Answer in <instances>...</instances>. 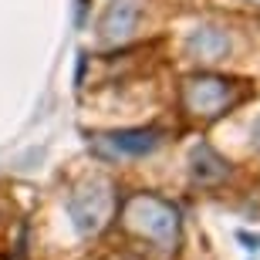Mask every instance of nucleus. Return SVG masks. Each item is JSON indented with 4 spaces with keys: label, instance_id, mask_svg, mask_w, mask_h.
<instances>
[{
    "label": "nucleus",
    "instance_id": "0eeeda50",
    "mask_svg": "<svg viewBox=\"0 0 260 260\" xmlns=\"http://www.w3.org/2000/svg\"><path fill=\"white\" fill-rule=\"evenodd\" d=\"M132 27H135V7H132V4H115V7L102 17V38H105V41L128 38Z\"/></svg>",
    "mask_w": 260,
    "mask_h": 260
},
{
    "label": "nucleus",
    "instance_id": "20e7f679",
    "mask_svg": "<svg viewBox=\"0 0 260 260\" xmlns=\"http://www.w3.org/2000/svg\"><path fill=\"white\" fill-rule=\"evenodd\" d=\"M105 142L115 155H149L159 149L162 132L159 128H122V132L105 135Z\"/></svg>",
    "mask_w": 260,
    "mask_h": 260
},
{
    "label": "nucleus",
    "instance_id": "7ed1b4c3",
    "mask_svg": "<svg viewBox=\"0 0 260 260\" xmlns=\"http://www.w3.org/2000/svg\"><path fill=\"white\" fill-rule=\"evenodd\" d=\"M183 105L200 118H216L233 105V85L216 75H193L183 85Z\"/></svg>",
    "mask_w": 260,
    "mask_h": 260
},
{
    "label": "nucleus",
    "instance_id": "39448f33",
    "mask_svg": "<svg viewBox=\"0 0 260 260\" xmlns=\"http://www.w3.org/2000/svg\"><path fill=\"white\" fill-rule=\"evenodd\" d=\"M189 173H193V179L200 186H216L230 176V162H226L220 152H213L210 145H200V149H193Z\"/></svg>",
    "mask_w": 260,
    "mask_h": 260
},
{
    "label": "nucleus",
    "instance_id": "1a4fd4ad",
    "mask_svg": "<svg viewBox=\"0 0 260 260\" xmlns=\"http://www.w3.org/2000/svg\"><path fill=\"white\" fill-rule=\"evenodd\" d=\"M253 142H257V149H260V118H257V125H253Z\"/></svg>",
    "mask_w": 260,
    "mask_h": 260
},
{
    "label": "nucleus",
    "instance_id": "6e6552de",
    "mask_svg": "<svg viewBox=\"0 0 260 260\" xmlns=\"http://www.w3.org/2000/svg\"><path fill=\"white\" fill-rule=\"evenodd\" d=\"M108 260H139V257H135V253H112Z\"/></svg>",
    "mask_w": 260,
    "mask_h": 260
},
{
    "label": "nucleus",
    "instance_id": "9d476101",
    "mask_svg": "<svg viewBox=\"0 0 260 260\" xmlns=\"http://www.w3.org/2000/svg\"><path fill=\"white\" fill-rule=\"evenodd\" d=\"M253 4H260V0H253Z\"/></svg>",
    "mask_w": 260,
    "mask_h": 260
},
{
    "label": "nucleus",
    "instance_id": "f03ea898",
    "mask_svg": "<svg viewBox=\"0 0 260 260\" xmlns=\"http://www.w3.org/2000/svg\"><path fill=\"white\" fill-rule=\"evenodd\" d=\"M68 213L75 220L78 233H91L105 230V223L115 213V189L108 179H85L81 186H75V193L68 196Z\"/></svg>",
    "mask_w": 260,
    "mask_h": 260
},
{
    "label": "nucleus",
    "instance_id": "f257e3e1",
    "mask_svg": "<svg viewBox=\"0 0 260 260\" xmlns=\"http://www.w3.org/2000/svg\"><path fill=\"white\" fill-rule=\"evenodd\" d=\"M122 220H125L128 230L142 233L145 240L159 243L162 250H173L179 243V210L152 193L128 196L125 206H122Z\"/></svg>",
    "mask_w": 260,
    "mask_h": 260
},
{
    "label": "nucleus",
    "instance_id": "423d86ee",
    "mask_svg": "<svg viewBox=\"0 0 260 260\" xmlns=\"http://www.w3.org/2000/svg\"><path fill=\"white\" fill-rule=\"evenodd\" d=\"M186 51H189L196 61H223L230 54V38L216 27H200V30H193Z\"/></svg>",
    "mask_w": 260,
    "mask_h": 260
}]
</instances>
